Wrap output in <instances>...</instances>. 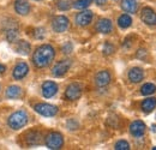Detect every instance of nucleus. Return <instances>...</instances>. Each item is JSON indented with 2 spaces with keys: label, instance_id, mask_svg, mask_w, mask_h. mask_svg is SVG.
Listing matches in <instances>:
<instances>
[{
  "label": "nucleus",
  "instance_id": "nucleus-2",
  "mask_svg": "<svg viewBox=\"0 0 156 150\" xmlns=\"http://www.w3.org/2000/svg\"><path fill=\"white\" fill-rule=\"evenodd\" d=\"M28 124V113L24 111L15 112L9 118V125L13 130H20Z\"/></svg>",
  "mask_w": 156,
  "mask_h": 150
},
{
  "label": "nucleus",
  "instance_id": "nucleus-31",
  "mask_svg": "<svg viewBox=\"0 0 156 150\" xmlns=\"http://www.w3.org/2000/svg\"><path fill=\"white\" fill-rule=\"evenodd\" d=\"M93 1H95L98 5H103V4H106V0H93Z\"/></svg>",
  "mask_w": 156,
  "mask_h": 150
},
{
  "label": "nucleus",
  "instance_id": "nucleus-6",
  "mask_svg": "<svg viewBox=\"0 0 156 150\" xmlns=\"http://www.w3.org/2000/svg\"><path fill=\"white\" fill-rule=\"evenodd\" d=\"M70 67H71V61L70 60H61V61L57 62L54 65V67L52 69V75L54 77H61L69 71Z\"/></svg>",
  "mask_w": 156,
  "mask_h": 150
},
{
  "label": "nucleus",
  "instance_id": "nucleus-9",
  "mask_svg": "<svg viewBox=\"0 0 156 150\" xmlns=\"http://www.w3.org/2000/svg\"><path fill=\"white\" fill-rule=\"evenodd\" d=\"M58 91V85L52 82V80H47L43 83L42 85V95L46 97V98H49V97H53L54 95L57 94Z\"/></svg>",
  "mask_w": 156,
  "mask_h": 150
},
{
  "label": "nucleus",
  "instance_id": "nucleus-12",
  "mask_svg": "<svg viewBox=\"0 0 156 150\" xmlns=\"http://www.w3.org/2000/svg\"><path fill=\"white\" fill-rule=\"evenodd\" d=\"M112 29H113L112 22L107 18L100 19L96 24V30L101 34H109L112 31Z\"/></svg>",
  "mask_w": 156,
  "mask_h": 150
},
{
  "label": "nucleus",
  "instance_id": "nucleus-17",
  "mask_svg": "<svg viewBox=\"0 0 156 150\" xmlns=\"http://www.w3.org/2000/svg\"><path fill=\"white\" fill-rule=\"evenodd\" d=\"M121 7L124 11H126L129 13H136L137 9H138V2H137V0H122Z\"/></svg>",
  "mask_w": 156,
  "mask_h": 150
},
{
  "label": "nucleus",
  "instance_id": "nucleus-21",
  "mask_svg": "<svg viewBox=\"0 0 156 150\" xmlns=\"http://www.w3.org/2000/svg\"><path fill=\"white\" fill-rule=\"evenodd\" d=\"M22 95V89L18 85H11L6 90V96L9 98H18Z\"/></svg>",
  "mask_w": 156,
  "mask_h": 150
},
{
  "label": "nucleus",
  "instance_id": "nucleus-10",
  "mask_svg": "<svg viewBox=\"0 0 156 150\" xmlns=\"http://www.w3.org/2000/svg\"><path fill=\"white\" fill-rule=\"evenodd\" d=\"M91 20H93V12L91 11H82L80 13H78L76 16V23L79 27H85V25L90 24Z\"/></svg>",
  "mask_w": 156,
  "mask_h": 150
},
{
  "label": "nucleus",
  "instance_id": "nucleus-3",
  "mask_svg": "<svg viewBox=\"0 0 156 150\" xmlns=\"http://www.w3.org/2000/svg\"><path fill=\"white\" fill-rule=\"evenodd\" d=\"M64 144V138L59 132H51L46 137V145L49 149H60Z\"/></svg>",
  "mask_w": 156,
  "mask_h": 150
},
{
  "label": "nucleus",
  "instance_id": "nucleus-20",
  "mask_svg": "<svg viewBox=\"0 0 156 150\" xmlns=\"http://www.w3.org/2000/svg\"><path fill=\"white\" fill-rule=\"evenodd\" d=\"M155 107H156V98H154V97H149V98L144 100L143 103H142V109L147 113L154 111Z\"/></svg>",
  "mask_w": 156,
  "mask_h": 150
},
{
  "label": "nucleus",
  "instance_id": "nucleus-30",
  "mask_svg": "<svg viewBox=\"0 0 156 150\" xmlns=\"http://www.w3.org/2000/svg\"><path fill=\"white\" fill-rule=\"evenodd\" d=\"M44 29H42V28H39V29H36L35 30V38H37V40H41V38H44Z\"/></svg>",
  "mask_w": 156,
  "mask_h": 150
},
{
  "label": "nucleus",
  "instance_id": "nucleus-5",
  "mask_svg": "<svg viewBox=\"0 0 156 150\" xmlns=\"http://www.w3.org/2000/svg\"><path fill=\"white\" fill-rule=\"evenodd\" d=\"M80 95H82V87L78 83L70 84L65 91V97L69 101H76L80 97Z\"/></svg>",
  "mask_w": 156,
  "mask_h": 150
},
{
  "label": "nucleus",
  "instance_id": "nucleus-19",
  "mask_svg": "<svg viewBox=\"0 0 156 150\" xmlns=\"http://www.w3.org/2000/svg\"><path fill=\"white\" fill-rule=\"evenodd\" d=\"M16 51L22 55H28L30 52V45L27 41H18L16 45Z\"/></svg>",
  "mask_w": 156,
  "mask_h": 150
},
{
  "label": "nucleus",
  "instance_id": "nucleus-28",
  "mask_svg": "<svg viewBox=\"0 0 156 150\" xmlns=\"http://www.w3.org/2000/svg\"><path fill=\"white\" fill-rule=\"evenodd\" d=\"M72 48H73V47H72V43H71V42H66V43L62 46L61 49H62V52H64L65 54H70V53L72 52Z\"/></svg>",
  "mask_w": 156,
  "mask_h": 150
},
{
  "label": "nucleus",
  "instance_id": "nucleus-15",
  "mask_svg": "<svg viewBox=\"0 0 156 150\" xmlns=\"http://www.w3.org/2000/svg\"><path fill=\"white\" fill-rule=\"evenodd\" d=\"M29 72V67L25 62H20L15 69H13V77L16 79H22Z\"/></svg>",
  "mask_w": 156,
  "mask_h": 150
},
{
  "label": "nucleus",
  "instance_id": "nucleus-7",
  "mask_svg": "<svg viewBox=\"0 0 156 150\" xmlns=\"http://www.w3.org/2000/svg\"><path fill=\"white\" fill-rule=\"evenodd\" d=\"M52 28L55 33H64L69 28V19L65 16H58L53 19L52 22Z\"/></svg>",
  "mask_w": 156,
  "mask_h": 150
},
{
  "label": "nucleus",
  "instance_id": "nucleus-26",
  "mask_svg": "<svg viewBox=\"0 0 156 150\" xmlns=\"http://www.w3.org/2000/svg\"><path fill=\"white\" fill-rule=\"evenodd\" d=\"M114 149H117V150H129V149H130V144H129L126 141H118L117 143H115Z\"/></svg>",
  "mask_w": 156,
  "mask_h": 150
},
{
  "label": "nucleus",
  "instance_id": "nucleus-16",
  "mask_svg": "<svg viewBox=\"0 0 156 150\" xmlns=\"http://www.w3.org/2000/svg\"><path fill=\"white\" fill-rule=\"evenodd\" d=\"M144 78V72L142 69L139 67H133L130 70L129 72V79L132 82V83H139L140 80H143Z\"/></svg>",
  "mask_w": 156,
  "mask_h": 150
},
{
  "label": "nucleus",
  "instance_id": "nucleus-29",
  "mask_svg": "<svg viewBox=\"0 0 156 150\" xmlns=\"http://www.w3.org/2000/svg\"><path fill=\"white\" fill-rule=\"evenodd\" d=\"M58 7L59 10H61V11H66V10L70 9V4L67 1H65V0H61V1H59Z\"/></svg>",
  "mask_w": 156,
  "mask_h": 150
},
{
  "label": "nucleus",
  "instance_id": "nucleus-1",
  "mask_svg": "<svg viewBox=\"0 0 156 150\" xmlns=\"http://www.w3.org/2000/svg\"><path fill=\"white\" fill-rule=\"evenodd\" d=\"M54 55H55V51L51 45H42L35 51L33 61L36 67L42 69V67L48 66L53 61Z\"/></svg>",
  "mask_w": 156,
  "mask_h": 150
},
{
  "label": "nucleus",
  "instance_id": "nucleus-27",
  "mask_svg": "<svg viewBox=\"0 0 156 150\" xmlns=\"http://www.w3.org/2000/svg\"><path fill=\"white\" fill-rule=\"evenodd\" d=\"M114 52V47L109 43V42H107V43H105V47H103V53L106 54V55H109V54H112Z\"/></svg>",
  "mask_w": 156,
  "mask_h": 150
},
{
  "label": "nucleus",
  "instance_id": "nucleus-8",
  "mask_svg": "<svg viewBox=\"0 0 156 150\" xmlns=\"http://www.w3.org/2000/svg\"><path fill=\"white\" fill-rule=\"evenodd\" d=\"M140 18L147 25H156V13L150 7H144L142 10Z\"/></svg>",
  "mask_w": 156,
  "mask_h": 150
},
{
  "label": "nucleus",
  "instance_id": "nucleus-34",
  "mask_svg": "<svg viewBox=\"0 0 156 150\" xmlns=\"http://www.w3.org/2000/svg\"><path fill=\"white\" fill-rule=\"evenodd\" d=\"M153 150H156V147H154V148H153Z\"/></svg>",
  "mask_w": 156,
  "mask_h": 150
},
{
  "label": "nucleus",
  "instance_id": "nucleus-33",
  "mask_svg": "<svg viewBox=\"0 0 156 150\" xmlns=\"http://www.w3.org/2000/svg\"><path fill=\"white\" fill-rule=\"evenodd\" d=\"M151 131L156 132V125H153V126H151Z\"/></svg>",
  "mask_w": 156,
  "mask_h": 150
},
{
  "label": "nucleus",
  "instance_id": "nucleus-24",
  "mask_svg": "<svg viewBox=\"0 0 156 150\" xmlns=\"http://www.w3.org/2000/svg\"><path fill=\"white\" fill-rule=\"evenodd\" d=\"M155 91H156V87H155V84H153V83H147V84H144V85L140 88L142 95H145V96L153 95Z\"/></svg>",
  "mask_w": 156,
  "mask_h": 150
},
{
  "label": "nucleus",
  "instance_id": "nucleus-25",
  "mask_svg": "<svg viewBox=\"0 0 156 150\" xmlns=\"http://www.w3.org/2000/svg\"><path fill=\"white\" fill-rule=\"evenodd\" d=\"M90 4H91V0H77L73 4V7L78 10H83V9H87Z\"/></svg>",
  "mask_w": 156,
  "mask_h": 150
},
{
  "label": "nucleus",
  "instance_id": "nucleus-11",
  "mask_svg": "<svg viewBox=\"0 0 156 150\" xmlns=\"http://www.w3.org/2000/svg\"><path fill=\"white\" fill-rule=\"evenodd\" d=\"M130 132L131 134H133L135 137H140L144 134L145 132V124L143 121L136 120L130 125Z\"/></svg>",
  "mask_w": 156,
  "mask_h": 150
},
{
  "label": "nucleus",
  "instance_id": "nucleus-4",
  "mask_svg": "<svg viewBox=\"0 0 156 150\" xmlns=\"http://www.w3.org/2000/svg\"><path fill=\"white\" fill-rule=\"evenodd\" d=\"M34 109L43 116H54L58 113V107L57 106L48 105V103H39L34 107Z\"/></svg>",
  "mask_w": 156,
  "mask_h": 150
},
{
  "label": "nucleus",
  "instance_id": "nucleus-18",
  "mask_svg": "<svg viewBox=\"0 0 156 150\" xmlns=\"http://www.w3.org/2000/svg\"><path fill=\"white\" fill-rule=\"evenodd\" d=\"M27 143L29 145H39L42 143V136L40 132H30L28 136H27Z\"/></svg>",
  "mask_w": 156,
  "mask_h": 150
},
{
  "label": "nucleus",
  "instance_id": "nucleus-35",
  "mask_svg": "<svg viewBox=\"0 0 156 150\" xmlns=\"http://www.w3.org/2000/svg\"><path fill=\"white\" fill-rule=\"evenodd\" d=\"M36 1H39V0H36Z\"/></svg>",
  "mask_w": 156,
  "mask_h": 150
},
{
  "label": "nucleus",
  "instance_id": "nucleus-23",
  "mask_svg": "<svg viewBox=\"0 0 156 150\" xmlns=\"http://www.w3.org/2000/svg\"><path fill=\"white\" fill-rule=\"evenodd\" d=\"M18 38V30H17V27H11V28H7L6 29V38L9 42H13L16 41Z\"/></svg>",
  "mask_w": 156,
  "mask_h": 150
},
{
  "label": "nucleus",
  "instance_id": "nucleus-22",
  "mask_svg": "<svg viewBox=\"0 0 156 150\" xmlns=\"http://www.w3.org/2000/svg\"><path fill=\"white\" fill-rule=\"evenodd\" d=\"M132 24V18L129 16V15H121L119 18H118V25L122 29H126L129 28L130 25Z\"/></svg>",
  "mask_w": 156,
  "mask_h": 150
},
{
  "label": "nucleus",
  "instance_id": "nucleus-32",
  "mask_svg": "<svg viewBox=\"0 0 156 150\" xmlns=\"http://www.w3.org/2000/svg\"><path fill=\"white\" fill-rule=\"evenodd\" d=\"M5 70H6V67H5L4 65H1V64H0V73H2V72H5Z\"/></svg>",
  "mask_w": 156,
  "mask_h": 150
},
{
  "label": "nucleus",
  "instance_id": "nucleus-14",
  "mask_svg": "<svg viewBox=\"0 0 156 150\" xmlns=\"http://www.w3.org/2000/svg\"><path fill=\"white\" fill-rule=\"evenodd\" d=\"M15 9H16L18 15L25 16L30 11V5H29V2L27 0H16L15 1Z\"/></svg>",
  "mask_w": 156,
  "mask_h": 150
},
{
  "label": "nucleus",
  "instance_id": "nucleus-13",
  "mask_svg": "<svg viewBox=\"0 0 156 150\" xmlns=\"http://www.w3.org/2000/svg\"><path fill=\"white\" fill-rule=\"evenodd\" d=\"M111 82V75L108 71H100L95 77V83L98 87H106Z\"/></svg>",
  "mask_w": 156,
  "mask_h": 150
}]
</instances>
